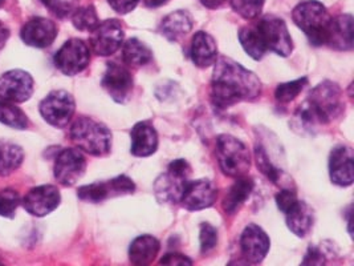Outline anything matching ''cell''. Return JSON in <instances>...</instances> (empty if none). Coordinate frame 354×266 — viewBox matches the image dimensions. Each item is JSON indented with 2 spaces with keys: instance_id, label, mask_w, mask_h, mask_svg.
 I'll return each mask as SVG.
<instances>
[{
  "instance_id": "cell-23",
  "label": "cell",
  "mask_w": 354,
  "mask_h": 266,
  "mask_svg": "<svg viewBox=\"0 0 354 266\" xmlns=\"http://www.w3.org/2000/svg\"><path fill=\"white\" fill-rule=\"evenodd\" d=\"M192 59L199 68L212 66L218 59V44L215 39L205 31L195 33L192 42Z\"/></svg>"
},
{
  "instance_id": "cell-32",
  "label": "cell",
  "mask_w": 354,
  "mask_h": 266,
  "mask_svg": "<svg viewBox=\"0 0 354 266\" xmlns=\"http://www.w3.org/2000/svg\"><path fill=\"white\" fill-rule=\"evenodd\" d=\"M72 21L77 30L89 33H92L100 23L96 8L93 6H84L76 8L72 12Z\"/></svg>"
},
{
  "instance_id": "cell-24",
  "label": "cell",
  "mask_w": 354,
  "mask_h": 266,
  "mask_svg": "<svg viewBox=\"0 0 354 266\" xmlns=\"http://www.w3.org/2000/svg\"><path fill=\"white\" fill-rule=\"evenodd\" d=\"M161 249L160 241L153 236L137 237L129 248V260L133 265L145 266L151 264Z\"/></svg>"
},
{
  "instance_id": "cell-33",
  "label": "cell",
  "mask_w": 354,
  "mask_h": 266,
  "mask_svg": "<svg viewBox=\"0 0 354 266\" xmlns=\"http://www.w3.org/2000/svg\"><path fill=\"white\" fill-rule=\"evenodd\" d=\"M306 84H308L306 78H301V79L288 82V83L279 84L274 91V98L281 104L290 103L303 92Z\"/></svg>"
},
{
  "instance_id": "cell-27",
  "label": "cell",
  "mask_w": 354,
  "mask_h": 266,
  "mask_svg": "<svg viewBox=\"0 0 354 266\" xmlns=\"http://www.w3.org/2000/svg\"><path fill=\"white\" fill-rule=\"evenodd\" d=\"M122 59L130 66H142L153 60V52L137 37L129 39L122 48Z\"/></svg>"
},
{
  "instance_id": "cell-42",
  "label": "cell",
  "mask_w": 354,
  "mask_h": 266,
  "mask_svg": "<svg viewBox=\"0 0 354 266\" xmlns=\"http://www.w3.org/2000/svg\"><path fill=\"white\" fill-rule=\"evenodd\" d=\"M205 7H207L209 10H216L219 7H222L227 0H199Z\"/></svg>"
},
{
  "instance_id": "cell-4",
  "label": "cell",
  "mask_w": 354,
  "mask_h": 266,
  "mask_svg": "<svg viewBox=\"0 0 354 266\" xmlns=\"http://www.w3.org/2000/svg\"><path fill=\"white\" fill-rule=\"evenodd\" d=\"M69 136L79 150L92 156H105L112 150L111 130L91 117L76 118L71 127Z\"/></svg>"
},
{
  "instance_id": "cell-16",
  "label": "cell",
  "mask_w": 354,
  "mask_h": 266,
  "mask_svg": "<svg viewBox=\"0 0 354 266\" xmlns=\"http://www.w3.org/2000/svg\"><path fill=\"white\" fill-rule=\"evenodd\" d=\"M102 87L115 103H127L133 89V76L129 69L118 63H109L102 78Z\"/></svg>"
},
{
  "instance_id": "cell-13",
  "label": "cell",
  "mask_w": 354,
  "mask_h": 266,
  "mask_svg": "<svg viewBox=\"0 0 354 266\" xmlns=\"http://www.w3.org/2000/svg\"><path fill=\"white\" fill-rule=\"evenodd\" d=\"M33 78L23 69H12L0 76V99L24 103L32 96Z\"/></svg>"
},
{
  "instance_id": "cell-9",
  "label": "cell",
  "mask_w": 354,
  "mask_h": 266,
  "mask_svg": "<svg viewBox=\"0 0 354 266\" xmlns=\"http://www.w3.org/2000/svg\"><path fill=\"white\" fill-rule=\"evenodd\" d=\"M136 190V184L125 175L117 176L108 181H98V183L84 185L79 188L77 196L81 201L98 204L111 197L130 195Z\"/></svg>"
},
{
  "instance_id": "cell-29",
  "label": "cell",
  "mask_w": 354,
  "mask_h": 266,
  "mask_svg": "<svg viewBox=\"0 0 354 266\" xmlns=\"http://www.w3.org/2000/svg\"><path fill=\"white\" fill-rule=\"evenodd\" d=\"M239 42L247 55L254 60H261L267 48L255 27H244L239 31Z\"/></svg>"
},
{
  "instance_id": "cell-21",
  "label": "cell",
  "mask_w": 354,
  "mask_h": 266,
  "mask_svg": "<svg viewBox=\"0 0 354 266\" xmlns=\"http://www.w3.org/2000/svg\"><path fill=\"white\" fill-rule=\"evenodd\" d=\"M284 213L290 232L295 233L297 237L303 238L312 231L315 224V213L313 209L304 201L297 200Z\"/></svg>"
},
{
  "instance_id": "cell-43",
  "label": "cell",
  "mask_w": 354,
  "mask_h": 266,
  "mask_svg": "<svg viewBox=\"0 0 354 266\" xmlns=\"http://www.w3.org/2000/svg\"><path fill=\"white\" fill-rule=\"evenodd\" d=\"M8 36H10L8 28L3 24V21H0V51L6 46V43L8 40Z\"/></svg>"
},
{
  "instance_id": "cell-44",
  "label": "cell",
  "mask_w": 354,
  "mask_h": 266,
  "mask_svg": "<svg viewBox=\"0 0 354 266\" xmlns=\"http://www.w3.org/2000/svg\"><path fill=\"white\" fill-rule=\"evenodd\" d=\"M141 1H142V4H144L145 7H149V8H157V7L162 6L166 0H141Z\"/></svg>"
},
{
  "instance_id": "cell-30",
  "label": "cell",
  "mask_w": 354,
  "mask_h": 266,
  "mask_svg": "<svg viewBox=\"0 0 354 266\" xmlns=\"http://www.w3.org/2000/svg\"><path fill=\"white\" fill-rule=\"evenodd\" d=\"M0 123L15 130H26L28 127V117L26 116V114L14 103L1 100L0 101Z\"/></svg>"
},
{
  "instance_id": "cell-7",
  "label": "cell",
  "mask_w": 354,
  "mask_h": 266,
  "mask_svg": "<svg viewBox=\"0 0 354 266\" xmlns=\"http://www.w3.org/2000/svg\"><path fill=\"white\" fill-rule=\"evenodd\" d=\"M267 51H272L276 55L287 57L293 51V42L286 21L280 17H263L255 26Z\"/></svg>"
},
{
  "instance_id": "cell-40",
  "label": "cell",
  "mask_w": 354,
  "mask_h": 266,
  "mask_svg": "<svg viewBox=\"0 0 354 266\" xmlns=\"http://www.w3.org/2000/svg\"><path fill=\"white\" fill-rule=\"evenodd\" d=\"M161 265H169V266H192L193 263L189 257L183 256V254H179V253H169L166 254L165 257H162Z\"/></svg>"
},
{
  "instance_id": "cell-1",
  "label": "cell",
  "mask_w": 354,
  "mask_h": 266,
  "mask_svg": "<svg viewBox=\"0 0 354 266\" xmlns=\"http://www.w3.org/2000/svg\"><path fill=\"white\" fill-rule=\"evenodd\" d=\"M211 80V103L218 109H227L241 101L257 99L261 92L258 76L236 63L221 56L216 59Z\"/></svg>"
},
{
  "instance_id": "cell-5",
  "label": "cell",
  "mask_w": 354,
  "mask_h": 266,
  "mask_svg": "<svg viewBox=\"0 0 354 266\" xmlns=\"http://www.w3.org/2000/svg\"><path fill=\"white\" fill-rule=\"evenodd\" d=\"M216 159L221 170L228 177L239 179L248 173L252 157L248 147L231 134H221L216 140Z\"/></svg>"
},
{
  "instance_id": "cell-31",
  "label": "cell",
  "mask_w": 354,
  "mask_h": 266,
  "mask_svg": "<svg viewBox=\"0 0 354 266\" xmlns=\"http://www.w3.org/2000/svg\"><path fill=\"white\" fill-rule=\"evenodd\" d=\"M255 159H257V164L260 169V172L274 184L281 185L283 179H284V173L280 168L274 166L271 161V157L268 156L266 148L261 144H257L255 147Z\"/></svg>"
},
{
  "instance_id": "cell-11",
  "label": "cell",
  "mask_w": 354,
  "mask_h": 266,
  "mask_svg": "<svg viewBox=\"0 0 354 266\" xmlns=\"http://www.w3.org/2000/svg\"><path fill=\"white\" fill-rule=\"evenodd\" d=\"M124 37L125 33L121 21L117 19H109L98 23L92 31L91 47L98 56H111L122 46Z\"/></svg>"
},
{
  "instance_id": "cell-35",
  "label": "cell",
  "mask_w": 354,
  "mask_h": 266,
  "mask_svg": "<svg viewBox=\"0 0 354 266\" xmlns=\"http://www.w3.org/2000/svg\"><path fill=\"white\" fill-rule=\"evenodd\" d=\"M20 204L21 199L17 190L11 188L0 190V216L12 218Z\"/></svg>"
},
{
  "instance_id": "cell-20",
  "label": "cell",
  "mask_w": 354,
  "mask_h": 266,
  "mask_svg": "<svg viewBox=\"0 0 354 266\" xmlns=\"http://www.w3.org/2000/svg\"><path fill=\"white\" fill-rule=\"evenodd\" d=\"M131 153L136 157H149L158 148V134L149 121H140L131 130Z\"/></svg>"
},
{
  "instance_id": "cell-39",
  "label": "cell",
  "mask_w": 354,
  "mask_h": 266,
  "mask_svg": "<svg viewBox=\"0 0 354 266\" xmlns=\"http://www.w3.org/2000/svg\"><path fill=\"white\" fill-rule=\"evenodd\" d=\"M324 264H325V251H322V247H310L301 263V265H324Z\"/></svg>"
},
{
  "instance_id": "cell-15",
  "label": "cell",
  "mask_w": 354,
  "mask_h": 266,
  "mask_svg": "<svg viewBox=\"0 0 354 266\" xmlns=\"http://www.w3.org/2000/svg\"><path fill=\"white\" fill-rule=\"evenodd\" d=\"M270 247V237L260 227L255 224L245 227L241 237V249L245 264H260L267 257Z\"/></svg>"
},
{
  "instance_id": "cell-22",
  "label": "cell",
  "mask_w": 354,
  "mask_h": 266,
  "mask_svg": "<svg viewBox=\"0 0 354 266\" xmlns=\"http://www.w3.org/2000/svg\"><path fill=\"white\" fill-rule=\"evenodd\" d=\"M353 17L339 15L333 17L326 46L338 51L353 50Z\"/></svg>"
},
{
  "instance_id": "cell-41",
  "label": "cell",
  "mask_w": 354,
  "mask_h": 266,
  "mask_svg": "<svg viewBox=\"0 0 354 266\" xmlns=\"http://www.w3.org/2000/svg\"><path fill=\"white\" fill-rule=\"evenodd\" d=\"M140 0H108V3L111 4L113 10L120 14V15H125L131 12L136 6L138 4Z\"/></svg>"
},
{
  "instance_id": "cell-26",
  "label": "cell",
  "mask_w": 354,
  "mask_h": 266,
  "mask_svg": "<svg viewBox=\"0 0 354 266\" xmlns=\"http://www.w3.org/2000/svg\"><path fill=\"white\" fill-rule=\"evenodd\" d=\"M254 186H255V184L252 181V179L245 177V176L239 177L238 181L234 184L225 193V197L222 204L225 213L227 215L236 213L241 209L243 204L251 196Z\"/></svg>"
},
{
  "instance_id": "cell-10",
  "label": "cell",
  "mask_w": 354,
  "mask_h": 266,
  "mask_svg": "<svg viewBox=\"0 0 354 266\" xmlns=\"http://www.w3.org/2000/svg\"><path fill=\"white\" fill-rule=\"evenodd\" d=\"M56 68L66 76L82 72L91 62V51L80 39H69L53 57Z\"/></svg>"
},
{
  "instance_id": "cell-36",
  "label": "cell",
  "mask_w": 354,
  "mask_h": 266,
  "mask_svg": "<svg viewBox=\"0 0 354 266\" xmlns=\"http://www.w3.org/2000/svg\"><path fill=\"white\" fill-rule=\"evenodd\" d=\"M201 250L203 254L209 253L214 249L218 244V231L209 222H203L201 225Z\"/></svg>"
},
{
  "instance_id": "cell-18",
  "label": "cell",
  "mask_w": 354,
  "mask_h": 266,
  "mask_svg": "<svg viewBox=\"0 0 354 266\" xmlns=\"http://www.w3.org/2000/svg\"><path fill=\"white\" fill-rule=\"evenodd\" d=\"M218 196V189L214 184L206 179H201L196 181H189L183 190L180 204L187 211H202L214 205Z\"/></svg>"
},
{
  "instance_id": "cell-38",
  "label": "cell",
  "mask_w": 354,
  "mask_h": 266,
  "mask_svg": "<svg viewBox=\"0 0 354 266\" xmlns=\"http://www.w3.org/2000/svg\"><path fill=\"white\" fill-rule=\"evenodd\" d=\"M297 201L295 190H292L290 188H283L277 195H276V202L277 206L281 212H286L288 208H290L295 202Z\"/></svg>"
},
{
  "instance_id": "cell-12",
  "label": "cell",
  "mask_w": 354,
  "mask_h": 266,
  "mask_svg": "<svg viewBox=\"0 0 354 266\" xmlns=\"http://www.w3.org/2000/svg\"><path fill=\"white\" fill-rule=\"evenodd\" d=\"M86 170V160L82 150L66 148L62 150L55 161V177L57 183L72 186L80 180Z\"/></svg>"
},
{
  "instance_id": "cell-19",
  "label": "cell",
  "mask_w": 354,
  "mask_h": 266,
  "mask_svg": "<svg viewBox=\"0 0 354 266\" xmlns=\"http://www.w3.org/2000/svg\"><path fill=\"white\" fill-rule=\"evenodd\" d=\"M329 173L332 183L351 186L354 181V152L348 145H337L330 153Z\"/></svg>"
},
{
  "instance_id": "cell-34",
  "label": "cell",
  "mask_w": 354,
  "mask_h": 266,
  "mask_svg": "<svg viewBox=\"0 0 354 266\" xmlns=\"http://www.w3.org/2000/svg\"><path fill=\"white\" fill-rule=\"evenodd\" d=\"M234 11L236 14H239L244 19H255L258 17L266 0H230Z\"/></svg>"
},
{
  "instance_id": "cell-6",
  "label": "cell",
  "mask_w": 354,
  "mask_h": 266,
  "mask_svg": "<svg viewBox=\"0 0 354 266\" xmlns=\"http://www.w3.org/2000/svg\"><path fill=\"white\" fill-rule=\"evenodd\" d=\"M190 175H192V168L186 160L178 159L176 161L170 163L167 170L162 173L154 183L156 197L162 204H166V202L177 204L182 199L183 190L186 188V184L189 183Z\"/></svg>"
},
{
  "instance_id": "cell-37",
  "label": "cell",
  "mask_w": 354,
  "mask_h": 266,
  "mask_svg": "<svg viewBox=\"0 0 354 266\" xmlns=\"http://www.w3.org/2000/svg\"><path fill=\"white\" fill-rule=\"evenodd\" d=\"M76 0H53L49 4V10L59 17H65L75 11Z\"/></svg>"
},
{
  "instance_id": "cell-3",
  "label": "cell",
  "mask_w": 354,
  "mask_h": 266,
  "mask_svg": "<svg viewBox=\"0 0 354 266\" xmlns=\"http://www.w3.org/2000/svg\"><path fill=\"white\" fill-rule=\"evenodd\" d=\"M295 24L306 33L310 44L326 46L333 17L320 1L306 0L299 3L292 11Z\"/></svg>"
},
{
  "instance_id": "cell-14",
  "label": "cell",
  "mask_w": 354,
  "mask_h": 266,
  "mask_svg": "<svg viewBox=\"0 0 354 266\" xmlns=\"http://www.w3.org/2000/svg\"><path fill=\"white\" fill-rule=\"evenodd\" d=\"M62 201L60 190L53 185H40L31 189L21 201L24 209L35 217L52 213Z\"/></svg>"
},
{
  "instance_id": "cell-17",
  "label": "cell",
  "mask_w": 354,
  "mask_h": 266,
  "mask_svg": "<svg viewBox=\"0 0 354 266\" xmlns=\"http://www.w3.org/2000/svg\"><path fill=\"white\" fill-rule=\"evenodd\" d=\"M57 33L59 30L53 20L37 17L24 24L20 31V37L30 47L47 48L55 42Z\"/></svg>"
},
{
  "instance_id": "cell-2",
  "label": "cell",
  "mask_w": 354,
  "mask_h": 266,
  "mask_svg": "<svg viewBox=\"0 0 354 266\" xmlns=\"http://www.w3.org/2000/svg\"><path fill=\"white\" fill-rule=\"evenodd\" d=\"M345 111L342 91L337 84L325 80L319 84L296 111L292 127L296 132L316 133Z\"/></svg>"
},
{
  "instance_id": "cell-45",
  "label": "cell",
  "mask_w": 354,
  "mask_h": 266,
  "mask_svg": "<svg viewBox=\"0 0 354 266\" xmlns=\"http://www.w3.org/2000/svg\"><path fill=\"white\" fill-rule=\"evenodd\" d=\"M40 1H41V3H44L47 7H49V4H50L53 0H40Z\"/></svg>"
},
{
  "instance_id": "cell-28",
  "label": "cell",
  "mask_w": 354,
  "mask_h": 266,
  "mask_svg": "<svg viewBox=\"0 0 354 266\" xmlns=\"http://www.w3.org/2000/svg\"><path fill=\"white\" fill-rule=\"evenodd\" d=\"M24 150L11 143L0 144V176L7 177L23 164Z\"/></svg>"
},
{
  "instance_id": "cell-25",
  "label": "cell",
  "mask_w": 354,
  "mask_h": 266,
  "mask_svg": "<svg viewBox=\"0 0 354 266\" xmlns=\"http://www.w3.org/2000/svg\"><path fill=\"white\" fill-rule=\"evenodd\" d=\"M193 28V19L187 11H176L162 20L161 33L170 42H177Z\"/></svg>"
},
{
  "instance_id": "cell-8",
  "label": "cell",
  "mask_w": 354,
  "mask_h": 266,
  "mask_svg": "<svg viewBox=\"0 0 354 266\" xmlns=\"http://www.w3.org/2000/svg\"><path fill=\"white\" fill-rule=\"evenodd\" d=\"M41 117L55 128L66 127L76 111V103L71 94L63 89L52 91L39 105Z\"/></svg>"
},
{
  "instance_id": "cell-46",
  "label": "cell",
  "mask_w": 354,
  "mask_h": 266,
  "mask_svg": "<svg viewBox=\"0 0 354 266\" xmlns=\"http://www.w3.org/2000/svg\"><path fill=\"white\" fill-rule=\"evenodd\" d=\"M4 1H6V0H0V7L4 4Z\"/></svg>"
}]
</instances>
